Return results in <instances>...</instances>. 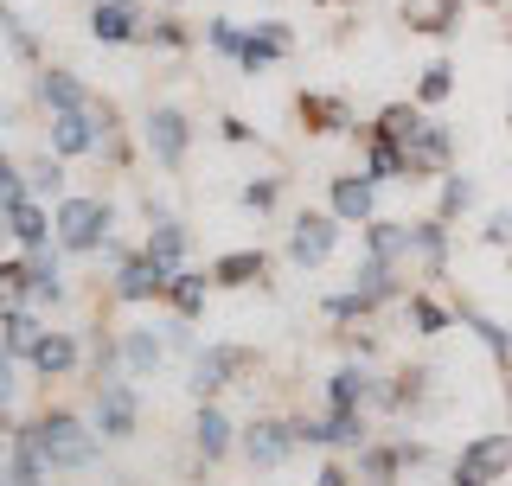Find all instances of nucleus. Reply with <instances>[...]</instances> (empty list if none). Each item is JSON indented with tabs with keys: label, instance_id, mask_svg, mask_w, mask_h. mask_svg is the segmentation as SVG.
<instances>
[{
	"label": "nucleus",
	"instance_id": "15",
	"mask_svg": "<svg viewBox=\"0 0 512 486\" xmlns=\"http://www.w3.org/2000/svg\"><path fill=\"white\" fill-rule=\"evenodd\" d=\"M404 26L423 39H448L461 26V0H404Z\"/></svg>",
	"mask_w": 512,
	"mask_h": 486
},
{
	"label": "nucleus",
	"instance_id": "2",
	"mask_svg": "<svg viewBox=\"0 0 512 486\" xmlns=\"http://www.w3.org/2000/svg\"><path fill=\"white\" fill-rule=\"evenodd\" d=\"M58 243L71 256H96L109 243V231H116V205L109 199H58Z\"/></svg>",
	"mask_w": 512,
	"mask_h": 486
},
{
	"label": "nucleus",
	"instance_id": "38",
	"mask_svg": "<svg viewBox=\"0 0 512 486\" xmlns=\"http://www.w3.org/2000/svg\"><path fill=\"white\" fill-rule=\"evenodd\" d=\"M448 486H493V480H480L474 467H455V480H448Z\"/></svg>",
	"mask_w": 512,
	"mask_h": 486
},
{
	"label": "nucleus",
	"instance_id": "23",
	"mask_svg": "<svg viewBox=\"0 0 512 486\" xmlns=\"http://www.w3.org/2000/svg\"><path fill=\"white\" fill-rule=\"evenodd\" d=\"M186 224H173V218H154L148 224V256H160V263H167V269H180L186 263Z\"/></svg>",
	"mask_w": 512,
	"mask_h": 486
},
{
	"label": "nucleus",
	"instance_id": "7",
	"mask_svg": "<svg viewBox=\"0 0 512 486\" xmlns=\"http://www.w3.org/2000/svg\"><path fill=\"white\" fill-rule=\"evenodd\" d=\"M404 154H410V173H448L455 167V135H448L442 122H416V135L404 141Z\"/></svg>",
	"mask_w": 512,
	"mask_h": 486
},
{
	"label": "nucleus",
	"instance_id": "19",
	"mask_svg": "<svg viewBox=\"0 0 512 486\" xmlns=\"http://www.w3.org/2000/svg\"><path fill=\"white\" fill-rule=\"evenodd\" d=\"M365 256L372 263H410V224H384V218H372L365 224Z\"/></svg>",
	"mask_w": 512,
	"mask_h": 486
},
{
	"label": "nucleus",
	"instance_id": "4",
	"mask_svg": "<svg viewBox=\"0 0 512 486\" xmlns=\"http://www.w3.org/2000/svg\"><path fill=\"white\" fill-rule=\"evenodd\" d=\"M333 250H340V224H333V212H295V224H288V263L320 269Z\"/></svg>",
	"mask_w": 512,
	"mask_h": 486
},
{
	"label": "nucleus",
	"instance_id": "14",
	"mask_svg": "<svg viewBox=\"0 0 512 486\" xmlns=\"http://www.w3.org/2000/svg\"><path fill=\"white\" fill-rule=\"evenodd\" d=\"M461 467H474L480 480H506L512 474V435H474L468 448H461Z\"/></svg>",
	"mask_w": 512,
	"mask_h": 486
},
{
	"label": "nucleus",
	"instance_id": "33",
	"mask_svg": "<svg viewBox=\"0 0 512 486\" xmlns=\"http://www.w3.org/2000/svg\"><path fill=\"white\" fill-rule=\"evenodd\" d=\"M244 39H250V32H237L231 20H212V26H205V45H212L218 58H244Z\"/></svg>",
	"mask_w": 512,
	"mask_h": 486
},
{
	"label": "nucleus",
	"instance_id": "25",
	"mask_svg": "<svg viewBox=\"0 0 512 486\" xmlns=\"http://www.w3.org/2000/svg\"><path fill=\"white\" fill-rule=\"evenodd\" d=\"M263 263H269L263 250H231V256L212 269V282H224V288H250V282H263Z\"/></svg>",
	"mask_w": 512,
	"mask_h": 486
},
{
	"label": "nucleus",
	"instance_id": "9",
	"mask_svg": "<svg viewBox=\"0 0 512 486\" xmlns=\"http://www.w3.org/2000/svg\"><path fill=\"white\" fill-rule=\"evenodd\" d=\"M45 141H52V154H64V160H77V154H96V148H103V135H96L90 109H58L52 128H45Z\"/></svg>",
	"mask_w": 512,
	"mask_h": 486
},
{
	"label": "nucleus",
	"instance_id": "22",
	"mask_svg": "<svg viewBox=\"0 0 512 486\" xmlns=\"http://www.w3.org/2000/svg\"><path fill=\"white\" fill-rule=\"evenodd\" d=\"M45 339V327H39V314H32L26 301H13L7 307V359H32V346Z\"/></svg>",
	"mask_w": 512,
	"mask_h": 486
},
{
	"label": "nucleus",
	"instance_id": "35",
	"mask_svg": "<svg viewBox=\"0 0 512 486\" xmlns=\"http://www.w3.org/2000/svg\"><path fill=\"white\" fill-rule=\"evenodd\" d=\"M7 32H13V52H20V64H39V39L26 32L20 13H7Z\"/></svg>",
	"mask_w": 512,
	"mask_h": 486
},
{
	"label": "nucleus",
	"instance_id": "6",
	"mask_svg": "<svg viewBox=\"0 0 512 486\" xmlns=\"http://www.w3.org/2000/svg\"><path fill=\"white\" fill-rule=\"evenodd\" d=\"M295 423H282V416H256V423L244 429V455L256 474H276V467H288V455H295Z\"/></svg>",
	"mask_w": 512,
	"mask_h": 486
},
{
	"label": "nucleus",
	"instance_id": "16",
	"mask_svg": "<svg viewBox=\"0 0 512 486\" xmlns=\"http://www.w3.org/2000/svg\"><path fill=\"white\" fill-rule=\"evenodd\" d=\"M141 0H96V7H90V32H96V39H141Z\"/></svg>",
	"mask_w": 512,
	"mask_h": 486
},
{
	"label": "nucleus",
	"instance_id": "37",
	"mask_svg": "<svg viewBox=\"0 0 512 486\" xmlns=\"http://www.w3.org/2000/svg\"><path fill=\"white\" fill-rule=\"evenodd\" d=\"M314 486H352V480H346V467H320V480H314Z\"/></svg>",
	"mask_w": 512,
	"mask_h": 486
},
{
	"label": "nucleus",
	"instance_id": "34",
	"mask_svg": "<svg viewBox=\"0 0 512 486\" xmlns=\"http://www.w3.org/2000/svg\"><path fill=\"white\" fill-rule=\"evenodd\" d=\"M461 320H468V327H474V333H480V339H487V346H493V359H506V352H512V339H506V327H493L487 314H474V307H468V314H461Z\"/></svg>",
	"mask_w": 512,
	"mask_h": 486
},
{
	"label": "nucleus",
	"instance_id": "1",
	"mask_svg": "<svg viewBox=\"0 0 512 486\" xmlns=\"http://www.w3.org/2000/svg\"><path fill=\"white\" fill-rule=\"evenodd\" d=\"M32 442L45 448V461L52 467H71V474H84V467L96 461V435L77 423L71 410H45V416H32Z\"/></svg>",
	"mask_w": 512,
	"mask_h": 486
},
{
	"label": "nucleus",
	"instance_id": "17",
	"mask_svg": "<svg viewBox=\"0 0 512 486\" xmlns=\"http://www.w3.org/2000/svg\"><path fill=\"white\" fill-rule=\"evenodd\" d=\"M32 90H39V103L52 109V116H58V109H84V103H90L84 77H77V71H64V64H52V71H39V84H32Z\"/></svg>",
	"mask_w": 512,
	"mask_h": 486
},
{
	"label": "nucleus",
	"instance_id": "31",
	"mask_svg": "<svg viewBox=\"0 0 512 486\" xmlns=\"http://www.w3.org/2000/svg\"><path fill=\"white\" fill-rule=\"evenodd\" d=\"M448 90H455V71H448V64H429L423 84H416V103L436 109V103H448Z\"/></svg>",
	"mask_w": 512,
	"mask_h": 486
},
{
	"label": "nucleus",
	"instance_id": "3",
	"mask_svg": "<svg viewBox=\"0 0 512 486\" xmlns=\"http://www.w3.org/2000/svg\"><path fill=\"white\" fill-rule=\"evenodd\" d=\"M250 365H256V352L250 346H205L199 359H192V378H186V391L199 397V403H212L224 384H237V378H250Z\"/></svg>",
	"mask_w": 512,
	"mask_h": 486
},
{
	"label": "nucleus",
	"instance_id": "28",
	"mask_svg": "<svg viewBox=\"0 0 512 486\" xmlns=\"http://www.w3.org/2000/svg\"><path fill=\"white\" fill-rule=\"evenodd\" d=\"M26 186L39 192V199H58V192H64V154H39L26 167Z\"/></svg>",
	"mask_w": 512,
	"mask_h": 486
},
{
	"label": "nucleus",
	"instance_id": "26",
	"mask_svg": "<svg viewBox=\"0 0 512 486\" xmlns=\"http://www.w3.org/2000/svg\"><path fill=\"white\" fill-rule=\"evenodd\" d=\"M205 288H212V282H205L199 269H180V275H173V282H167V307H173V314H180V320H192V314H199V307H205Z\"/></svg>",
	"mask_w": 512,
	"mask_h": 486
},
{
	"label": "nucleus",
	"instance_id": "21",
	"mask_svg": "<svg viewBox=\"0 0 512 486\" xmlns=\"http://www.w3.org/2000/svg\"><path fill=\"white\" fill-rule=\"evenodd\" d=\"M160 359H167V333H148V327L122 333V365L135 371V378H148V371H160Z\"/></svg>",
	"mask_w": 512,
	"mask_h": 486
},
{
	"label": "nucleus",
	"instance_id": "10",
	"mask_svg": "<svg viewBox=\"0 0 512 486\" xmlns=\"http://www.w3.org/2000/svg\"><path fill=\"white\" fill-rule=\"evenodd\" d=\"M135 423H141V403H135V391L116 378V384H103L96 391V429L109 435V442H122V435H135Z\"/></svg>",
	"mask_w": 512,
	"mask_h": 486
},
{
	"label": "nucleus",
	"instance_id": "20",
	"mask_svg": "<svg viewBox=\"0 0 512 486\" xmlns=\"http://www.w3.org/2000/svg\"><path fill=\"white\" fill-rule=\"evenodd\" d=\"M192 442H199V455H205V461H224V455H231V416H224L218 403H199Z\"/></svg>",
	"mask_w": 512,
	"mask_h": 486
},
{
	"label": "nucleus",
	"instance_id": "32",
	"mask_svg": "<svg viewBox=\"0 0 512 486\" xmlns=\"http://www.w3.org/2000/svg\"><path fill=\"white\" fill-rule=\"evenodd\" d=\"M276 205H282V180H250L244 186V212L250 218H269Z\"/></svg>",
	"mask_w": 512,
	"mask_h": 486
},
{
	"label": "nucleus",
	"instance_id": "8",
	"mask_svg": "<svg viewBox=\"0 0 512 486\" xmlns=\"http://www.w3.org/2000/svg\"><path fill=\"white\" fill-rule=\"evenodd\" d=\"M173 275H180V269H167L160 256L141 250V256H128V263H122V275H116V295H122V301H154V295H167V282H173Z\"/></svg>",
	"mask_w": 512,
	"mask_h": 486
},
{
	"label": "nucleus",
	"instance_id": "36",
	"mask_svg": "<svg viewBox=\"0 0 512 486\" xmlns=\"http://www.w3.org/2000/svg\"><path fill=\"white\" fill-rule=\"evenodd\" d=\"M487 243H512V212H493L487 218Z\"/></svg>",
	"mask_w": 512,
	"mask_h": 486
},
{
	"label": "nucleus",
	"instance_id": "5",
	"mask_svg": "<svg viewBox=\"0 0 512 486\" xmlns=\"http://www.w3.org/2000/svg\"><path fill=\"white\" fill-rule=\"evenodd\" d=\"M141 135H148V148H154V160H160L167 173H180V167H186V148H192V122H186V109L154 103V109H148V122H141Z\"/></svg>",
	"mask_w": 512,
	"mask_h": 486
},
{
	"label": "nucleus",
	"instance_id": "18",
	"mask_svg": "<svg viewBox=\"0 0 512 486\" xmlns=\"http://www.w3.org/2000/svg\"><path fill=\"white\" fill-rule=\"evenodd\" d=\"M26 365L39 371V378H71V371H77V339L45 327V339L32 346V359H26Z\"/></svg>",
	"mask_w": 512,
	"mask_h": 486
},
{
	"label": "nucleus",
	"instance_id": "13",
	"mask_svg": "<svg viewBox=\"0 0 512 486\" xmlns=\"http://www.w3.org/2000/svg\"><path fill=\"white\" fill-rule=\"evenodd\" d=\"M295 116L308 135H340V128H352V109H346V96H320V90H301L295 96Z\"/></svg>",
	"mask_w": 512,
	"mask_h": 486
},
{
	"label": "nucleus",
	"instance_id": "29",
	"mask_svg": "<svg viewBox=\"0 0 512 486\" xmlns=\"http://www.w3.org/2000/svg\"><path fill=\"white\" fill-rule=\"evenodd\" d=\"M365 467V486H397V467H404V448H372L359 461Z\"/></svg>",
	"mask_w": 512,
	"mask_h": 486
},
{
	"label": "nucleus",
	"instance_id": "11",
	"mask_svg": "<svg viewBox=\"0 0 512 486\" xmlns=\"http://www.w3.org/2000/svg\"><path fill=\"white\" fill-rule=\"evenodd\" d=\"M333 218H346V224H372L378 218V180L372 173H346V180H333Z\"/></svg>",
	"mask_w": 512,
	"mask_h": 486
},
{
	"label": "nucleus",
	"instance_id": "24",
	"mask_svg": "<svg viewBox=\"0 0 512 486\" xmlns=\"http://www.w3.org/2000/svg\"><path fill=\"white\" fill-rule=\"evenodd\" d=\"M410 256H423V269H442V263H448V231H442V218H416V224H410Z\"/></svg>",
	"mask_w": 512,
	"mask_h": 486
},
{
	"label": "nucleus",
	"instance_id": "12",
	"mask_svg": "<svg viewBox=\"0 0 512 486\" xmlns=\"http://www.w3.org/2000/svg\"><path fill=\"white\" fill-rule=\"evenodd\" d=\"M288 45H295V32H288L282 20H263V26L244 39V58H237V71H250V77H256V71H276Z\"/></svg>",
	"mask_w": 512,
	"mask_h": 486
},
{
	"label": "nucleus",
	"instance_id": "30",
	"mask_svg": "<svg viewBox=\"0 0 512 486\" xmlns=\"http://www.w3.org/2000/svg\"><path fill=\"white\" fill-rule=\"evenodd\" d=\"M468 205H474V180H455V173H448V180H442V205H436V218H442V224H455L461 212H468Z\"/></svg>",
	"mask_w": 512,
	"mask_h": 486
},
{
	"label": "nucleus",
	"instance_id": "27",
	"mask_svg": "<svg viewBox=\"0 0 512 486\" xmlns=\"http://www.w3.org/2000/svg\"><path fill=\"white\" fill-rule=\"evenodd\" d=\"M404 320H410L416 333H448V320H455V314H448L436 295H410L404 301Z\"/></svg>",
	"mask_w": 512,
	"mask_h": 486
}]
</instances>
